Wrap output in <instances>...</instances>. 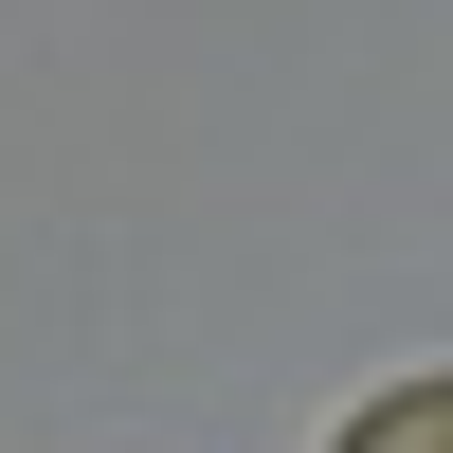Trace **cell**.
<instances>
[{"mask_svg": "<svg viewBox=\"0 0 453 453\" xmlns=\"http://www.w3.org/2000/svg\"><path fill=\"white\" fill-rule=\"evenodd\" d=\"M326 453H453V381H399V399H363Z\"/></svg>", "mask_w": 453, "mask_h": 453, "instance_id": "6da1fadb", "label": "cell"}]
</instances>
